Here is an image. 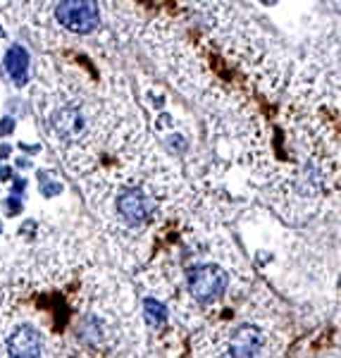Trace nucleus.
<instances>
[{
	"instance_id": "1",
	"label": "nucleus",
	"mask_w": 341,
	"mask_h": 358,
	"mask_svg": "<svg viewBox=\"0 0 341 358\" xmlns=\"http://www.w3.org/2000/svg\"><path fill=\"white\" fill-rule=\"evenodd\" d=\"M227 282L229 277L219 265H198L189 273V292L196 301L208 303L222 296V292L227 289Z\"/></svg>"
},
{
	"instance_id": "2",
	"label": "nucleus",
	"mask_w": 341,
	"mask_h": 358,
	"mask_svg": "<svg viewBox=\"0 0 341 358\" xmlns=\"http://www.w3.org/2000/svg\"><path fill=\"white\" fill-rule=\"evenodd\" d=\"M55 17L62 27L74 34H89L98 24V8L94 3H60L55 8Z\"/></svg>"
},
{
	"instance_id": "3",
	"label": "nucleus",
	"mask_w": 341,
	"mask_h": 358,
	"mask_svg": "<svg viewBox=\"0 0 341 358\" xmlns=\"http://www.w3.org/2000/svg\"><path fill=\"white\" fill-rule=\"evenodd\" d=\"M117 210L122 215V220L131 227H138V224L148 222L150 215H153V206H150V199L138 189H126L117 196Z\"/></svg>"
},
{
	"instance_id": "4",
	"label": "nucleus",
	"mask_w": 341,
	"mask_h": 358,
	"mask_svg": "<svg viewBox=\"0 0 341 358\" xmlns=\"http://www.w3.org/2000/svg\"><path fill=\"white\" fill-rule=\"evenodd\" d=\"M10 358H41V334L31 325H20L8 339Z\"/></svg>"
},
{
	"instance_id": "5",
	"label": "nucleus",
	"mask_w": 341,
	"mask_h": 358,
	"mask_svg": "<svg viewBox=\"0 0 341 358\" xmlns=\"http://www.w3.org/2000/svg\"><path fill=\"white\" fill-rule=\"evenodd\" d=\"M263 349V334L253 325H241L229 339V356L232 358H258Z\"/></svg>"
},
{
	"instance_id": "6",
	"label": "nucleus",
	"mask_w": 341,
	"mask_h": 358,
	"mask_svg": "<svg viewBox=\"0 0 341 358\" xmlns=\"http://www.w3.org/2000/svg\"><path fill=\"white\" fill-rule=\"evenodd\" d=\"M53 129L62 138H74L84 129V117L77 108H60L53 113Z\"/></svg>"
},
{
	"instance_id": "7",
	"label": "nucleus",
	"mask_w": 341,
	"mask_h": 358,
	"mask_svg": "<svg viewBox=\"0 0 341 358\" xmlns=\"http://www.w3.org/2000/svg\"><path fill=\"white\" fill-rule=\"evenodd\" d=\"M5 69L10 72V77L15 79L17 84L27 82V72H29V55L22 45H13L5 55Z\"/></svg>"
},
{
	"instance_id": "8",
	"label": "nucleus",
	"mask_w": 341,
	"mask_h": 358,
	"mask_svg": "<svg viewBox=\"0 0 341 358\" xmlns=\"http://www.w3.org/2000/svg\"><path fill=\"white\" fill-rule=\"evenodd\" d=\"M146 320H148V325H153V327H158V325H163V322L167 320V308L160 301H153V299H148L146 303Z\"/></svg>"
},
{
	"instance_id": "9",
	"label": "nucleus",
	"mask_w": 341,
	"mask_h": 358,
	"mask_svg": "<svg viewBox=\"0 0 341 358\" xmlns=\"http://www.w3.org/2000/svg\"><path fill=\"white\" fill-rule=\"evenodd\" d=\"M13 127H15V122H13V120H3V122H0V136H3V134H10V131H13Z\"/></svg>"
},
{
	"instance_id": "10",
	"label": "nucleus",
	"mask_w": 341,
	"mask_h": 358,
	"mask_svg": "<svg viewBox=\"0 0 341 358\" xmlns=\"http://www.w3.org/2000/svg\"><path fill=\"white\" fill-rule=\"evenodd\" d=\"M0 179H10V167H3V170H0Z\"/></svg>"
}]
</instances>
